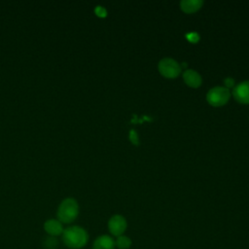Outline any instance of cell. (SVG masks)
Instances as JSON below:
<instances>
[{
  "label": "cell",
  "mask_w": 249,
  "mask_h": 249,
  "mask_svg": "<svg viewBox=\"0 0 249 249\" xmlns=\"http://www.w3.org/2000/svg\"><path fill=\"white\" fill-rule=\"evenodd\" d=\"M183 79L185 83L191 88H198L201 85L200 75L193 69L185 70L183 73Z\"/></svg>",
  "instance_id": "cell-8"
},
{
  "label": "cell",
  "mask_w": 249,
  "mask_h": 249,
  "mask_svg": "<svg viewBox=\"0 0 249 249\" xmlns=\"http://www.w3.org/2000/svg\"><path fill=\"white\" fill-rule=\"evenodd\" d=\"M230 90L226 87H215L208 91L206 99L210 105L214 107H219L228 102V100L230 99Z\"/></svg>",
  "instance_id": "cell-3"
},
{
  "label": "cell",
  "mask_w": 249,
  "mask_h": 249,
  "mask_svg": "<svg viewBox=\"0 0 249 249\" xmlns=\"http://www.w3.org/2000/svg\"><path fill=\"white\" fill-rule=\"evenodd\" d=\"M57 220L62 224L72 223L79 214V204L76 199L67 197L63 199L57 208Z\"/></svg>",
  "instance_id": "cell-2"
},
{
  "label": "cell",
  "mask_w": 249,
  "mask_h": 249,
  "mask_svg": "<svg viewBox=\"0 0 249 249\" xmlns=\"http://www.w3.org/2000/svg\"><path fill=\"white\" fill-rule=\"evenodd\" d=\"M127 227L126 220L122 215H114L108 222V229L112 235L121 236L125 231Z\"/></svg>",
  "instance_id": "cell-5"
},
{
  "label": "cell",
  "mask_w": 249,
  "mask_h": 249,
  "mask_svg": "<svg viewBox=\"0 0 249 249\" xmlns=\"http://www.w3.org/2000/svg\"><path fill=\"white\" fill-rule=\"evenodd\" d=\"M159 71L160 73L169 79L176 78L180 72H181V67L178 64V62L172 58H163L159 62Z\"/></svg>",
  "instance_id": "cell-4"
},
{
  "label": "cell",
  "mask_w": 249,
  "mask_h": 249,
  "mask_svg": "<svg viewBox=\"0 0 249 249\" xmlns=\"http://www.w3.org/2000/svg\"><path fill=\"white\" fill-rule=\"evenodd\" d=\"M232 94L238 102L249 104V81L241 82L235 86Z\"/></svg>",
  "instance_id": "cell-6"
},
{
  "label": "cell",
  "mask_w": 249,
  "mask_h": 249,
  "mask_svg": "<svg viewBox=\"0 0 249 249\" xmlns=\"http://www.w3.org/2000/svg\"><path fill=\"white\" fill-rule=\"evenodd\" d=\"M95 13H96V15L98 16V17H106V10L104 9V8H102V7H96L95 8Z\"/></svg>",
  "instance_id": "cell-14"
},
{
  "label": "cell",
  "mask_w": 249,
  "mask_h": 249,
  "mask_svg": "<svg viewBox=\"0 0 249 249\" xmlns=\"http://www.w3.org/2000/svg\"><path fill=\"white\" fill-rule=\"evenodd\" d=\"M115 240L107 234L98 236L92 244V249H115Z\"/></svg>",
  "instance_id": "cell-9"
},
{
  "label": "cell",
  "mask_w": 249,
  "mask_h": 249,
  "mask_svg": "<svg viewBox=\"0 0 249 249\" xmlns=\"http://www.w3.org/2000/svg\"><path fill=\"white\" fill-rule=\"evenodd\" d=\"M61 236L64 245L70 249H81L89 241L87 231L80 226H70L64 229Z\"/></svg>",
  "instance_id": "cell-1"
},
{
  "label": "cell",
  "mask_w": 249,
  "mask_h": 249,
  "mask_svg": "<svg viewBox=\"0 0 249 249\" xmlns=\"http://www.w3.org/2000/svg\"><path fill=\"white\" fill-rule=\"evenodd\" d=\"M182 11L185 13L191 14L195 13L197 10H199L202 6V1L201 0H183L180 3Z\"/></svg>",
  "instance_id": "cell-10"
},
{
  "label": "cell",
  "mask_w": 249,
  "mask_h": 249,
  "mask_svg": "<svg viewBox=\"0 0 249 249\" xmlns=\"http://www.w3.org/2000/svg\"><path fill=\"white\" fill-rule=\"evenodd\" d=\"M44 230L49 234V236L56 237L61 235L64 229L62 223L57 219H49L44 223Z\"/></svg>",
  "instance_id": "cell-7"
},
{
  "label": "cell",
  "mask_w": 249,
  "mask_h": 249,
  "mask_svg": "<svg viewBox=\"0 0 249 249\" xmlns=\"http://www.w3.org/2000/svg\"><path fill=\"white\" fill-rule=\"evenodd\" d=\"M187 37H188V40L191 42H196L199 39V36L196 33H191Z\"/></svg>",
  "instance_id": "cell-16"
},
{
  "label": "cell",
  "mask_w": 249,
  "mask_h": 249,
  "mask_svg": "<svg viewBox=\"0 0 249 249\" xmlns=\"http://www.w3.org/2000/svg\"><path fill=\"white\" fill-rule=\"evenodd\" d=\"M115 246L119 249H128L131 246V240L129 237L121 235L115 240Z\"/></svg>",
  "instance_id": "cell-11"
},
{
  "label": "cell",
  "mask_w": 249,
  "mask_h": 249,
  "mask_svg": "<svg viewBox=\"0 0 249 249\" xmlns=\"http://www.w3.org/2000/svg\"><path fill=\"white\" fill-rule=\"evenodd\" d=\"M129 139L130 141L133 143V144H138V136H137V133L134 131V130H130L129 132Z\"/></svg>",
  "instance_id": "cell-13"
},
{
  "label": "cell",
  "mask_w": 249,
  "mask_h": 249,
  "mask_svg": "<svg viewBox=\"0 0 249 249\" xmlns=\"http://www.w3.org/2000/svg\"><path fill=\"white\" fill-rule=\"evenodd\" d=\"M43 245L45 249H56L58 246V240L56 239V237L48 236L44 239Z\"/></svg>",
  "instance_id": "cell-12"
},
{
  "label": "cell",
  "mask_w": 249,
  "mask_h": 249,
  "mask_svg": "<svg viewBox=\"0 0 249 249\" xmlns=\"http://www.w3.org/2000/svg\"><path fill=\"white\" fill-rule=\"evenodd\" d=\"M224 83H225V86H226L227 89L228 88H231L234 85V80L232 78H227V79H225Z\"/></svg>",
  "instance_id": "cell-15"
}]
</instances>
